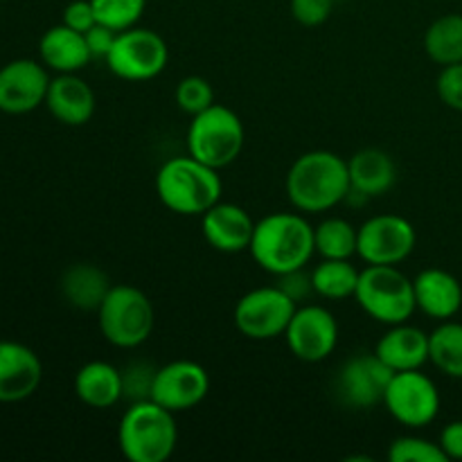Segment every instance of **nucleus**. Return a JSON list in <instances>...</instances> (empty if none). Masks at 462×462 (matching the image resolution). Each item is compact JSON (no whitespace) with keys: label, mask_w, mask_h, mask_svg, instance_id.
Listing matches in <instances>:
<instances>
[{"label":"nucleus","mask_w":462,"mask_h":462,"mask_svg":"<svg viewBox=\"0 0 462 462\" xmlns=\"http://www.w3.org/2000/svg\"><path fill=\"white\" fill-rule=\"evenodd\" d=\"M352 192L347 161L328 149L307 152L293 161L287 174V197L302 215L337 208Z\"/></svg>","instance_id":"nucleus-1"},{"label":"nucleus","mask_w":462,"mask_h":462,"mask_svg":"<svg viewBox=\"0 0 462 462\" xmlns=\"http://www.w3.org/2000/svg\"><path fill=\"white\" fill-rule=\"evenodd\" d=\"M248 251L260 269L275 278L305 269L316 253L314 228L302 212H271L255 224Z\"/></svg>","instance_id":"nucleus-2"},{"label":"nucleus","mask_w":462,"mask_h":462,"mask_svg":"<svg viewBox=\"0 0 462 462\" xmlns=\"http://www.w3.org/2000/svg\"><path fill=\"white\" fill-rule=\"evenodd\" d=\"M217 171L189 153L170 158L156 174L158 199L176 215L201 217L221 201L224 183Z\"/></svg>","instance_id":"nucleus-3"},{"label":"nucleus","mask_w":462,"mask_h":462,"mask_svg":"<svg viewBox=\"0 0 462 462\" xmlns=\"http://www.w3.org/2000/svg\"><path fill=\"white\" fill-rule=\"evenodd\" d=\"M176 413L153 400L134 402L117 427V445L129 462H165L179 445Z\"/></svg>","instance_id":"nucleus-4"},{"label":"nucleus","mask_w":462,"mask_h":462,"mask_svg":"<svg viewBox=\"0 0 462 462\" xmlns=\"http://www.w3.org/2000/svg\"><path fill=\"white\" fill-rule=\"evenodd\" d=\"M355 300L373 320L383 325L409 323L418 310L413 280L406 278L397 266L365 264L359 273Z\"/></svg>","instance_id":"nucleus-5"},{"label":"nucleus","mask_w":462,"mask_h":462,"mask_svg":"<svg viewBox=\"0 0 462 462\" xmlns=\"http://www.w3.org/2000/svg\"><path fill=\"white\" fill-rule=\"evenodd\" d=\"M97 325L111 346L134 350L153 329V305L147 293L131 284H116L97 310Z\"/></svg>","instance_id":"nucleus-6"},{"label":"nucleus","mask_w":462,"mask_h":462,"mask_svg":"<svg viewBox=\"0 0 462 462\" xmlns=\"http://www.w3.org/2000/svg\"><path fill=\"white\" fill-rule=\"evenodd\" d=\"M244 149V125L233 108L212 104L192 116L188 126V153L206 165L221 170L237 161Z\"/></svg>","instance_id":"nucleus-7"},{"label":"nucleus","mask_w":462,"mask_h":462,"mask_svg":"<svg viewBox=\"0 0 462 462\" xmlns=\"http://www.w3.org/2000/svg\"><path fill=\"white\" fill-rule=\"evenodd\" d=\"M170 59L165 39L147 27H129L117 32L116 43L106 57L113 75L126 81H147L161 75Z\"/></svg>","instance_id":"nucleus-8"},{"label":"nucleus","mask_w":462,"mask_h":462,"mask_svg":"<svg viewBox=\"0 0 462 462\" xmlns=\"http://www.w3.org/2000/svg\"><path fill=\"white\" fill-rule=\"evenodd\" d=\"M296 310V302L273 284L244 293L235 305L233 320L235 328L251 341H271L284 337Z\"/></svg>","instance_id":"nucleus-9"},{"label":"nucleus","mask_w":462,"mask_h":462,"mask_svg":"<svg viewBox=\"0 0 462 462\" xmlns=\"http://www.w3.org/2000/svg\"><path fill=\"white\" fill-rule=\"evenodd\" d=\"M383 406L391 418L404 427L422 429L440 413V391L436 382L420 370L395 373L383 395Z\"/></svg>","instance_id":"nucleus-10"},{"label":"nucleus","mask_w":462,"mask_h":462,"mask_svg":"<svg viewBox=\"0 0 462 462\" xmlns=\"http://www.w3.org/2000/svg\"><path fill=\"white\" fill-rule=\"evenodd\" d=\"M393 370L377 355H355L338 368L334 393L346 409L370 411L383 404V395L393 379Z\"/></svg>","instance_id":"nucleus-11"},{"label":"nucleus","mask_w":462,"mask_h":462,"mask_svg":"<svg viewBox=\"0 0 462 462\" xmlns=\"http://www.w3.org/2000/svg\"><path fill=\"white\" fill-rule=\"evenodd\" d=\"M413 224L400 215H374L359 226L356 255L365 264L397 266L415 251Z\"/></svg>","instance_id":"nucleus-12"},{"label":"nucleus","mask_w":462,"mask_h":462,"mask_svg":"<svg viewBox=\"0 0 462 462\" xmlns=\"http://www.w3.org/2000/svg\"><path fill=\"white\" fill-rule=\"evenodd\" d=\"M287 346L296 359L305 364H320L338 346V323L323 305H298L287 332Z\"/></svg>","instance_id":"nucleus-13"},{"label":"nucleus","mask_w":462,"mask_h":462,"mask_svg":"<svg viewBox=\"0 0 462 462\" xmlns=\"http://www.w3.org/2000/svg\"><path fill=\"white\" fill-rule=\"evenodd\" d=\"M210 391V377L197 361L179 359L162 365L156 373L152 400L171 413H183L206 400Z\"/></svg>","instance_id":"nucleus-14"},{"label":"nucleus","mask_w":462,"mask_h":462,"mask_svg":"<svg viewBox=\"0 0 462 462\" xmlns=\"http://www.w3.org/2000/svg\"><path fill=\"white\" fill-rule=\"evenodd\" d=\"M50 88L48 68L34 59H14L0 68V111L23 116L41 104Z\"/></svg>","instance_id":"nucleus-15"},{"label":"nucleus","mask_w":462,"mask_h":462,"mask_svg":"<svg viewBox=\"0 0 462 462\" xmlns=\"http://www.w3.org/2000/svg\"><path fill=\"white\" fill-rule=\"evenodd\" d=\"M43 379V364L32 347L0 341V402L16 404L34 395Z\"/></svg>","instance_id":"nucleus-16"},{"label":"nucleus","mask_w":462,"mask_h":462,"mask_svg":"<svg viewBox=\"0 0 462 462\" xmlns=\"http://www.w3.org/2000/svg\"><path fill=\"white\" fill-rule=\"evenodd\" d=\"M253 217L237 203H215L201 215V230L208 246L219 253H242L251 246L255 233Z\"/></svg>","instance_id":"nucleus-17"},{"label":"nucleus","mask_w":462,"mask_h":462,"mask_svg":"<svg viewBox=\"0 0 462 462\" xmlns=\"http://www.w3.org/2000/svg\"><path fill=\"white\" fill-rule=\"evenodd\" d=\"M45 106L61 125L81 126L93 117L95 93L77 72H63L50 79Z\"/></svg>","instance_id":"nucleus-18"},{"label":"nucleus","mask_w":462,"mask_h":462,"mask_svg":"<svg viewBox=\"0 0 462 462\" xmlns=\"http://www.w3.org/2000/svg\"><path fill=\"white\" fill-rule=\"evenodd\" d=\"M415 302L422 314L436 320L454 319L462 307V284L445 269H424L413 280Z\"/></svg>","instance_id":"nucleus-19"},{"label":"nucleus","mask_w":462,"mask_h":462,"mask_svg":"<svg viewBox=\"0 0 462 462\" xmlns=\"http://www.w3.org/2000/svg\"><path fill=\"white\" fill-rule=\"evenodd\" d=\"M374 355L393 373L420 370L429 361V334L409 323L391 325V329L379 338Z\"/></svg>","instance_id":"nucleus-20"},{"label":"nucleus","mask_w":462,"mask_h":462,"mask_svg":"<svg viewBox=\"0 0 462 462\" xmlns=\"http://www.w3.org/2000/svg\"><path fill=\"white\" fill-rule=\"evenodd\" d=\"M41 63L57 75L63 72H79L88 66L90 50L86 45V36L68 25H54L41 36L39 41Z\"/></svg>","instance_id":"nucleus-21"},{"label":"nucleus","mask_w":462,"mask_h":462,"mask_svg":"<svg viewBox=\"0 0 462 462\" xmlns=\"http://www.w3.org/2000/svg\"><path fill=\"white\" fill-rule=\"evenodd\" d=\"M347 170H350L352 192L361 194L364 199L383 197L386 192H391L397 180L395 161L377 147L356 152L347 161Z\"/></svg>","instance_id":"nucleus-22"},{"label":"nucleus","mask_w":462,"mask_h":462,"mask_svg":"<svg viewBox=\"0 0 462 462\" xmlns=\"http://www.w3.org/2000/svg\"><path fill=\"white\" fill-rule=\"evenodd\" d=\"M75 393L90 409H111L122 400V373L108 361H88L75 374Z\"/></svg>","instance_id":"nucleus-23"},{"label":"nucleus","mask_w":462,"mask_h":462,"mask_svg":"<svg viewBox=\"0 0 462 462\" xmlns=\"http://www.w3.org/2000/svg\"><path fill=\"white\" fill-rule=\"evenodd\" d=\"M111 280L95 264H72L61 275V296L70 307L79 311H97L106 293L111 291Z\"/></svg>","instance_id":"nucleus-24"},{"label":"nucleus","mask_w":462,"mask_h":462,"mask_svg":"<svg viewBox=\"0 0 462 462\" xmlns=\"http://www.w3.org/2000/svg\"><path fill=\"white\" fill-rule=\"evenodd\" d=\"M424 52L440 66L462 61V14H445L427 27Z\"/></svg>","instance_id":"nucleus-25"},{"label":"nucleus","mask_w":462,"mask_h":462,"mask_svg":"<svg viewBox=\"0 0 462 462\" xmlns=\"http://www.w3.org/2000/svg\"><path fill=\"white\" fill-rule=\"evenodd\" d=\"M429 361L451 379H462V323L440 320L429 334Z\"/></svg>","instance_id":"nucleus-26"},{"label":"nucleus","mask_w":462,"mask_h":462,"mask_svg":"<svg viewBox=\"0 0 462 462\" xmlns=\"http://www.w3.org/2000/svg\"><path fill=\"white\" fill-rule=\"evenodd\" d=\"M361 271L350 260H323L311 271L314 293L328 300L355 298Z\"/></svg>","instance_id":"nucleus-27"},{"label":"nucleus","mask_w":462,"mask_h":462,"mask_svg":"<svg viewBox=\"0 0 462 462\" xmlns=\"http://www.w3.org/2000/svg\"><path fill=\"white\" fill-rule=\"evenodd\" d=\"M359 228L341 217L323 219L314 228V246L323 260H350L356 255Z\"/></svg>","instance_id":"nucleus-28"},{"label":"nucleus","mask_w":462,"mask_h":462,"mask_svg":"<svg viewBox=\"0 0 462 462\" xmlns=\"http://www.w3.org/2000/svg\"><path fill=\"white\" fill-rule=\"evenodd\" d=\"M90 3H93L97 23L116 32L138 25L147 7V0H90Z\"/></svg>","instance_id":"nucleus-29"},{"label":"nucleus","mask_w":462,"mask_h":462,"mask_svg":"<svg viewBox=\"0 0 462 462\" xmlns=\"http://www.w3.org/2000/svg\"><path fill=\"white\" fill-rule=\"evenodd\" d=\"M122 373V400H126L129 404L134 402H144L152 400L153 382H156L158 368L152 365L149 361H131Z\"/></svg>","instance_id":"nucleus-30"},{"label":"nucleus","mask_w":462,"mask_h":462,"mask_svg":"<svg viewBox=\"0 0 462 462\" xmlns=\"http://www.w3.org/2000/svg\"><path fill=\"white\" fill-rule=\"evenodd\" d=\"M391 462H445L447 456L438 442L418 436H402L388 447Z\"/></svg>","instance_id":"nucleus-31"},{"label":"nucleus","mask_w":462,"mask_h":462,"mask_svg":"<svg viewBox=\"0 0 462 462\" xmlns=\"http://www.w3.org/2000/svg\"><path fill=\"white\" fill-rule=\"evenodd\" d=\"M176 104L183 108L189 116H197V113L206 111L215 104V90H212L210 81L203 79L199 75H189L185 79L179 81L176 86Z\"/></svg>","instance_id":"nucleus-32"},{"label":"nucleus","mask_w":462,"mask_h":462,"mask_svg":"<svg viewBox=\"0 0 462 462\" xmlns=\"http://www.w3.org/2000/svg\"><path fill=\"white\" fill-rule=\"evenodd\" d=\"M436 90L445 106L462 113V61L442 66L436 81Z\"/></svg>","instance_id":"nucleus-33"},{"label":"nucleus","mask_w":462,"mask_h":462,"mask_svg":"<svg viewBox=\"0 0 462 462\" xmlns=\"http://www.w3.org/2000/svg\"><path fill=\"white\" fill-rule=\"evenodd\" d=\"M334 0H291V16L305 27H319L332 16Z\"/></svg>","instance_id":"nucleus-34"},{"label":"nucleus","mask_w":462,"mask_h":462,"mask_svg":"<svg viewBox=\"0 0 462 462\" xmlns=\"http://www.w3.org/2000/svg\"><path fill=\"white\" fill-rule=\"evenodd\" d=\"M278 287L291 298L296 305L307 300L310 296H316L314 284H311V273H305V269L289 271V273L278 275Z\"/></svg>","instance_id":"nucleus-35"},{"label":"nucleus","mask_w":462,"mask_h":462,"mask_svg":"<svg viewBox=\"0 0 462 462\" xmlns=\"http://www.w3.org/2000/svg\"><path fill=\"white\" fill-rule=\"evenodd\" d=\"M63 25L86 34L90 27L97 25L93 3H90V0H72V3L63 9Z\"/></svg>","instance_id":"nucleus-36"},{"label":"nucleus","mask_w":462,"mask_h":462,"mask_svg":"<svg viewBox=\"0 0 462 462\" xmlns=\"http://www.w3.org/2000/svg\"><path fill=\"white\" fill-rule=\"evenodd\" d=\"M84 36H86V45H88L90 50V57L106 59L108 52H111L113 43H116L117 32L111 30V27L102 25V23H97V25L90 27Z\"/></svg>","instance_id":"nucleus-37"},{"label":"nucleus","mask_w":462,"mask_h":462,"mask_svg":"<svg viewBox=\"0 0 462 462\" xmlns=\"http://www.w3.org/2000/svg\"><path fill=\"white\" fill-rule=\"evenodd\" d=\"M438 445L445 451L447 460H462V420L449 422L442 429Z\"/></svg>","instance_id":"nucleus-38"}]
</instances>
